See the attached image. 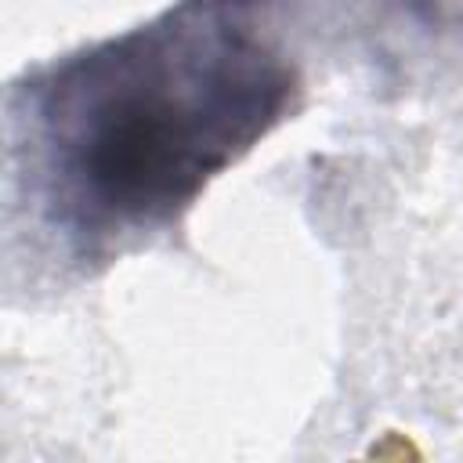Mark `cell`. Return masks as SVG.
<instances>
[{
  "label": "cell",
  "mask_w": 463,
  "mask_h": 463,
  "mask_svg": "<svg viewBox=\"0 0 463 463\" xmlns=\"http://www.w3.org/2000/svg\"><path fill=\"white\" fill-rule=\"evenodd\" d=\"M293 69L213 4L61 58L18 87L51 221L76 242L156 228L286 112Z\"/></svg>",
  "instance_id": "6da1fadb"
},
{
  "label": "cell",
  "mask_w": 463,
  "mask_h": 463,
  "mask_svg": "<svg viewBox=\"0 0 463 463\" xmlns=\"http://www.w3.org/2000/svg\"><path fill=\"white\" fill-rule=\"evenodd\" d=\"M402 4H405L409 11H416V14H430V11H434L441 0H402Z\"/></svg>",
  "instance_id": "7a4b0ae2"
}]
</instances>
